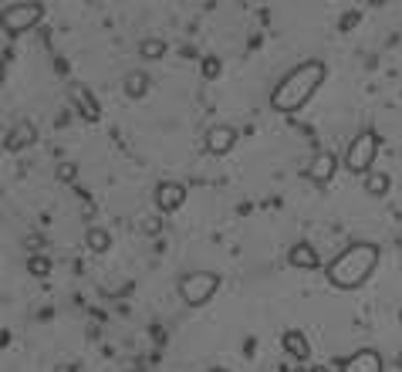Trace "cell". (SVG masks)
Here are the masks:
<instances>
[{
	"mask_svg": "<svg viewBox=\"0 0 402 372\" xmlns=\"http://www.w3.org/2000/svg\"><path fill=\"white\" fill-rule=\"evenodd\" d=\"M321 82H325V65L321 61H305V65H298V68L288 71L278 82V88L271 92V105L278 112L291 115V112H298L308 98L318 92Z\"/></svg>",
	"mask_w": 402,
	"mask_h": 372,
	"instance_id": "6da1fadb",
	"label": "cell"
},
{
	"mask_svg": "<svg viewBox=\"0 0 402 372\" xmlns=\"http://www.w3.org/2000/svg\"><path fill=\"white\" fill-rule=\"evenodd\" d=\"M375 264H379V248L359 240V244H348V248L328 264L325 275H328V281H332L335 288L352 291V288H359V285L369 281V275L375 271Z\"/></svg>",
	"mask_w": 402,
	"mask_h": 372,
	"instance_id": "7a4b0ae2",
	"label": "cell"
},
{
	"mask_svg": "<svg viewBox=\"0 0 402 372\" xmlns=\"http://www.w3.org/2000/svg\"><path fill=\"white\" fill-rule=\"evenodd\" d=\"M217 288H220V277L213 275V271H193V275H186L180 281V294L186 304H193V308H200V304H207L213 294H217Z\"/></svg>",
	"mask_w": 402,
	"mask_h": 372,
	"instance_id": "3957f363",
	"label": "cell"
},
{
	"mask_svg": "<svg viewBox=\"0 0 402 372\" xmlns=\"http://www.w3.org/2000/svg\"><path fill=\"white\" fill-rule=\"evenodd\" d=\"M375 152H379V136H375L372 129H365L359 136L352 139V146L345 152V166L352 173H369L375 163Z\"/></svg>",
	"mask_w": 402,
	"mask_h": 372,
	"instance_id": "277c9868",
	"label": "cell"
},
{
	"mask_svg": "<svg viewBox=\"0 0 402 372\" xmlns=\"http://www.w3.org/2000/svg\"><path fill=\"white\" fill-rule=\"evenodd\" d=\"M41 17H44L41 4H31V0H24V4H7V7H4V31H7V34H24V31L34 28Z\"/></svg>",
	"mask_w": 402,
	"mask_h": 372,
	"instance_id": "5b68a950",
	"label": "cell"
},
{
	"mask_svg": "<svg viewBox=\"0 0 402 372\" xmlns=\"http://www.w3.org/2000/svg\"><path fill=\"white\" fill-rule=\"evenodd\" d=\"M183 203H186V186L183 183H159L156 186V207L163 210V213H173Z\"/></svg>",
	"mask_w": 402,
	"mask_h": 372,
	"instance_id": "8992f818",
	"label": "cell"
},
{
	"mask_svg": "<svg viewBox=\"0 0 402 372\" xmlns=\"http://www.w3.org/2000/svg\"><path fill=\"white\" fill-rule=\"evenodd\" d=\"M342 372H382V356L375 349H362L342 366Z\"/></svg>",
	"mask_w": 402,
	"mask_h": 372,
	"instance_id": "52a82bcc",
	"label": "cell"
},
{
	"mask_svg": "<svg viewBox=\"0 0 402 372\" xmlns=\"http://www.w3.org/2000/svg\"><path fill=\"white\" fill-rule=\"evenodd\" d=\"M237 142V132L230 129V125H213L207 132V149L213 152V156H223V152H230Z\"/></svg>",
	"mask_w": 402,
	"mask_h": 372,
	"instance_id": "ba28073f",
	"label": "cell"
},
{
	"mask_svg": "<svg viewBox=\"0 0 402 372\" xmlns=\"http://www.w3.org/2000/svg\"><path fill=\"white\" fill-rule=\"evenodd\" d=\"M335 169H338L335 152H318L311 159V166H308V176L315 179V183H328V179H335Z\"/></svg>",
	"mask_w": 402,
	"mask_h": 372,
	"instance_id": "9c48e42d",
	"label": "cell"
},
{
	"mask_svg": "<svg viewBox=\"0 0 402 372\" xmlns=\"http://www.w3.org/2000/svg\"><path fill=\"white\" fill-rule=\"evenodd\" d=\"M38 139V132H34V125H28V122H17L11 132H7V139H4V146L11 152H21L24 146H31Z\"/></svg>",
	"mask_w": 402,
	"mask_h": 372,
	"instance_id": "30bf717a",
	"label": "cell"
},
{
	"mask_svg": "<svg viewBox=\"0 0 402 372\" xmlns=\"http://www.w3.org/2000/svg\"><path fill=\"white\" fill-rule=\"evenodd\" d=\"M288 261L294 264V267H301V271H311V267H318V250L311 248L308 240H301V244H294L291 254H288Z\"/></svg>",
	"mask_w": 402,
	"mask_h": 372,
	"instance_id": "8fae6325",
	"label": "cell"
},
{
	"mask_svg": "<svg viewBox=\"0 0 402 372\" xmlns=\"http://www.w3.org/2000/svg\"><path fill=\"white\" fill-rule=\"evenodd\" d=\"M284 349H288L294 358H308V356H311V349H308V339H305V335H301L298 329L284 331Z\"/></svg>",
	"mask_w": 402,
	"mask_h": 372,
	"instance_id": "7c38bea8",
	"label": "cell"
},
{
	"mask_svg": "<svg viewBox=\"0 0 402 372\" xmlns=\"http://www.w3.org/2000/svg\"><path fill=\"white\" fill-rule=\"evenodd\" d=\"M146 92H149V75H146V71H132V75L125 78V95L142 98Z\"/></svg>",
	"mask_w": 402,
	"mask_h": 372,
	"instance_id": "4fadbf2b",
	"label": "cell"
},
{
	"mask_svg": "<svg viewBox=\"0 0 402 372\" xmlns=\"http://www.w3.org/2000/svg\"><path fill=\"white\" fill-rule=\"evenodd\" d=\"M85 244H88V250H95V254H102V250H109L112 237L105 227H92L88 234H85Z\"/></svg>",
	"mask_w": 402,
	"mask_h": 372,
	"instance_id": "5bb4252c",
	"label": "cell"
},
{
	"mask_svg": "<svg viewBox=\"0 0 402 372\" xmlns=\"http://www.w3.org/2000/svg\"><path fill=\"white\" fill-rule=\"evenodd\" d=\"M75 95H78V105H82V115H85V119H98V115H102L95 95H88L82 85H75Z\"/></svg>",
	"mask_w": 402,
	"mask_h": 372,
	"instance_id": "9a60e30c",
	"label": "cell"
},
{
	"mask_svg": "<svg viewBox=\"0 0 402 372\" xmlns=\"http://www.w3.org/2000/svg\"><path fill=\"white\" fill-rule=\"evenodd\" d=\"M365 190H369V196H386L389 193V176L386 173H369V176H365Z\"/></svg>",
	"mask_w": 402,
	"mask_h": 372,
	"instance_id": "2e32d148",
	"label": "cell"
},
{
	"mask_svg": "<svg viewBox=\"0 0 402 372\" xmlns=\"http://www.w3.org/2000/svg\"><path fill=\"white\" fill-rule=\"evenodd\" d=\"M139 55L146 58V61H156V58H163V55H166V44L159 41V38H149V41H142Z\"/></svg>",
	"mask_w": 402,
	"mask_h": 372,
	"instance_id": "e0dca14e",
	"label": "cell"
},
{
	"mask_svg": "<svg viewBox=\"0 0 402 372\" xmlns=\"http://www.w3.org/2000/svg\"><path fill=\"white\" fill-rule=\"evenodd\" d=\"M28 271H31V275H48V271H51V264H48V257H31V261H28Z\"/></svg>",
	"mask_w": 402,
	"mask_h": 372,
	"instance_id": "ac0fdd59",
	"label": "cell"
},
{
	"mask_svg": "<svg viewBox=\"0 0 402 372\" xmlns=\"http://www.w3.org/2000/svg\"><path fill=\"white\" fill-rule=\"evenodd\" d=\"M75 173H78V169H75V163H61L55 176L61 179V183H71V179H75Z\"/></svg>",
	"mask_w": 402,
	"mask_h": 372,
	"instance_id": "d6986e66",
	"label": "cell"
},
{
	"mask_svg": "<svg viewBox=\"0 0 402 372\" xmlns=\"http://www.w3.org/2000/svg\"><path fill=\"white\" fill-rule=\"evenodd\" d=\"M203 75H207V78H217V75H220V61H217V58H207V61H203Z\"/></svg>",
	"mask_w": 402,
	"mask_h": 372,
	"instance_id": "ffe728a7",
	"label": "cell"
},
{
	"mask_svg": "<svg viewBox=\"0 0 402 372\" xmlns=\"http://www.w3.org/2000/svg\"><path fill=\"white\" fill-rule=\"evenodd\" d=\"M142 230H146V234H159V220H156V217L142 220Z\"/></svg>",
	"mask_w": 402,
	"mask_h": 372,
	"instance_id": "44dd1931",
	"label": "cell"
},
{
	"mask_svg": "<svg viewBox=\"0 0 402 372\" xmlns=\"http://www.w3.org/2000/svg\"><path fill=\"white\" fill-rule=\"evenodd\" d=\"M61 372H75V369H61Z\"/></svg>",
	"mask_w": 402,
	"mask_h": 372,
	"instance_id": "7402d4cb",
	"label": "cell"
},
{
	"mask_svg": "<svg viewBox=\"0 0 402 372\" xmlns=\"http://www.w3.org/2000/svg\"><path fill=\"white\" fill-rule=\"evenodd\" d=\"M213 372H227V369H213Z\"/></svg>",
	"mask_w": 402,
	"mask_h": 372,
	"instance_id": "603a6c76",
	"label": "cell"
}]
</instances>
